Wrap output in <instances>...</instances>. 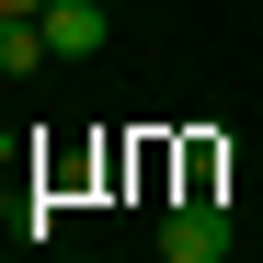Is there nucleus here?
<instances>
[{
  "label": "nucleus",
  "mask_w": 263,
  "mask_h": 263,
  "mask_svg": "<svg viewBox=\"0 0 263 263\" xmlns=\"http://www.w3.org/2000/svg\"><path fill=\"white\" fill-rule=\"evenodd\" d=\"M34 12H46V0H0V23H34Z\"/></svg>",
  "instance_id": "20e7f679"
},
{
  "label": "nucleus",
  "mask_w": 263,
  "mask_h": 263,
  "mask_svg": "<svg viewBox=\"0 0 263 263\" xmlns=\"http://www.w3.org/2000/svg\"><path fill=\"white\" fill-rule=\"evenodd\" d=\"M34 23H46V46H58L69 69H80V58H103V34H115V12H103V0H46Z\"/></svg>",
  "instance_id": "f03ea898"
},
{
  "label": "nucleus",
  "mask_w": 263,
  "mask_h": 263,
  "mask_svg": "<svg viewBox=\"0 0 263 263\" xmlns=\"http://www.w3.org/2000/svg\"><path fill=\"white\" fill-rule=\"evenodd\" d=\"M58 46H46V23H0V80H34Z\"/></svg>",
  "instance_id": "7ed1b4c3"
},
{
  "label": "nucleus",
  "mask_w": 263,
  "mask_h": 263,
  "mask_svg": "<svg viewBox=\"0 0 263 263\" xmlns=\"http://www.w3.org/2000/svg\"><path fill=\"white\" fill-rule=\"evenodd\" d=\"M160 263H229V206H217V195H183L160 217Z\"/></svg>",
  "instance_id": "f257e3e1"
}]
</instances>
